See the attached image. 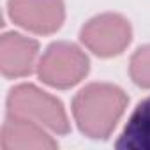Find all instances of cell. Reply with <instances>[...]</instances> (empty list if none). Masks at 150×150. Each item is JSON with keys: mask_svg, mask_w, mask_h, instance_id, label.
I'll return each mask as SVG.
<instances>
[{"mask_svg": "<svg viewBox=\"0 0 150 150\" xmlns=\"http://www.w3.org/2000/svg\"><path fill=\"white\" fill-rule=\"evenodd\" d=\"M127 106L125 94L113 85L94 83L85 87L72 103L80 129L92 138H106Z\"/></svg>", "mask_w": 150, "mask_h": 150, "instance_id": "1", "label": "cell"}, {"mask_svg": "<svg viewBox=\"0 0 150 150\" xmlns=\"http://www.w3.org/2000/svg\"><path fill=\"white\" fill-rule=\"evenodd\" d=\"M7 111L9 117L32 120L55 132L69 131V122L60 101L34 85H20L13 88L7 99Z\"/></svg>", "mask_w": 150, "mask_h": 150, "instance_id": "2", "label": "cell"}, {"mask_svg": "<svg viewBox=\"0 0 150 150\" xmlns=\"http://www.w3.org/2000/svg\"><path fill=\"white\" fill-rule=\"evenodd\" d=\"M37 71L44 83L57 88H67L76 85L88 72V58L74 44L57 42L46 50Z\"/></svg>", "mask_w": 150, "mask_h": 150, "instance_id": "3", "label": "cell"}, {"mask_svg": "<svg viewBox=\"0 0 150 150\" xmlns=\"http://www.w3.org/2000/svg\"><path fill=\"white\" fill-rule=\"evenodd\" d=\"M81 41L99 57L118 55L131 41V27L118 14H103L90 20L81 30Z\"/></svg>", "mask_w": 150, "mask_h": 150, "instance_id": "4", "label": "cell"}, {"mask_svg": "<svg viewBox=\"0 0 150 150\" xmlns=\"http://www.w3.org/2000/svg\"><path fill=\"white\" fill-rule=\"evenodd\" d=\"M9 16L35 34H51L64 21L62 0H9Z\"/></svg>", "mask_w": 150, "mask_h": 150, "instance_id": "5", "label": "cell"}, {"mask_svg": "<svg viewBox=\"0 0 150 150\" xmlns=\"http://www.w3.org/2000/svg\"><path fill=\"white\" fill-rule=\"evenodd\" d=\"M39 46L34 39L21 34L7 32L0 41V67L4 76L20 78L32 72Z\"/></svg>", "mask_w": 150, "mask_h": 150, "instance_id": "6", "label": "cell"}, {"mask_svg": "<svg viewBox=\"0 0 150 150\" xmlns=\"http://www.w3.org/2000/svg\"><path fill=\"white\" fill-rule=\"evenodd\" d=\"M53 141L42 125L18 117H9L2 127V150H27V148H55Z\"/></svg>", "mask_w": 150, "mask_h": 150, "instance_id": "7", "label": "cell"}, {"mask_svg": "<svg viewBox=\"0 0 150 150\" xmlns=\"http://www.w3.org/2000/svg\"><path fill=\"white\" fill-rule=\"evenodd\" d=\"M115 146L132 148V150H150V97L143 99L134 108Z\"/></svg>", "mask_w": 150, "mask_h": 150, "instance_id": "8", "label": "cell"}, {"mask_svg": "<svg viewBox=\"0 0 150 150\" xmlns=\"http://www.w3.org/2000/svg\"><path fill=\"white\" fill-rule=\"evenodd\" d=\"M131 76L139 87H150V46L139 48L131 60Z\"/></svg>", "mask_w": 150, "mask_h": 150, "instance_id": "9", "label": "cell"}]
</instances>
